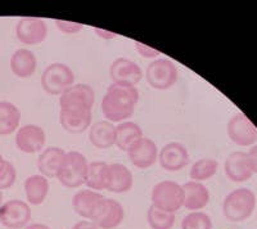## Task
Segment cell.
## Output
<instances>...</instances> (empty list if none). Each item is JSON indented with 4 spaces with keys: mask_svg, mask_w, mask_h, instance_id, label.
I'll return each instance as SVG.
<instances>
[{
    "mask_svg": "<svg viewBox=\"0 0 257 229\" xmlns=\"http://www.w3.org/2000/svg\"><path fill=\"white\" fill-rule=\"evenodd\" d=\"M139 102L137 86L112 84L102 99V112L105 120L111 123H123L133 116Z\"/></svg>",
    "mask_w": 257,
    "mask_h": 229,
    "instance_id": "cell-1",
    "label": "cell"
},
{
    "mask_svg": "<svg viewBox=\"0 0 257 229\" xmlns=\"http://www.w3.org/2000/svg\"><path fill=\"white\" fill-rule=\"evenodd\" d=\"M256 194L249 188H238L225 197L222 214L231 223L245 221L256 209Z\"/></svg>",
    "mask_w": 257,
    "mask_h": 229,
    "instance_id": "cell-2",
    "label": "cell"
},
{
    "mask_svg": "<svg viewBox=\"0 0 257 229\" xmlns=\"http://www.w3.org/2000/svg\"><path fill=\"white\" fill-rule=\"evenodd\" d=\"M95 91L88 84H75L59 97V112L71 114L91 113Z\"/></svg>",
    "mask_w": 257,
    "mask_h": 229,
    "instance_id": "cell-3",
    "label": "cell"
},
{
    "mask_svg": "<svg viewBox=\"0 0 257 229\" xmlns=\"http://www.w3.org/2000/svg\"><path fill=\"white\" fill-rule=\"evenodd\" d=\"M88 159L79 151H68L62 160L57 179L66 188H79L85 184Z\"/></svg>",
    "mask_w": 257,
    "mask_h": 229,
    "instance_id": "cell-4",
    "label": "cell"
},
{
    "mask_svg": "<svg viewBox=\"0 0 257 229\" xmlns=\"http://www.w3.org/2000/svg\"><path fill=\"white\" fill-rule=\"evenodd\" d=\"M152 206L161 211L175 214L183 207L184 203V191L183 185L173 180H162L152 188L151 193Z\"/></svg>",
    "mask_w": 257,
    "mask_h": 229,
    "instance_id": "cell-5",
    "label": "cell"
},
{
    "mask_svg": "<svg viewBox=\"0 0 257 229\" xmlns=\"http://www.w3.org/2000/svg\"><path fill=\"white\" fill-rule=\"evenodd\" d=\"M72 85H75V74L70 66L56 62L43 71L41 88L48 94L61 97Z\"/></svg>",
    "mask_w": 257,
    "mask_h": 229,
    "instance_id": "cell-6",
    "label": "cell"
},
{
    "mask_svg": "<svg viewBox=\"0 0 257 229\" xmlns=\"http://www.w3.org/2000/svg\"><path fill=\"white\" fill-rule=\"evenodd\" d=\"M178 67L169 58H157L147 66L146 80L156 90L171 89L178 81Z\"/></svg>",
    "mask_w": 257,
    "mask_h": 229,
    "instance_id": "cell-7",
    "label": "cell"
},
{
    "mask_svg": "<svg viewBox=\"0 0 257 229\" xmlns=\"http://www.w3.org/2000/svg\"><path fill=\"white\" fill-rule=\"evenodd\" d=\"M123 219H125L123 206L118 201L104 197L96 205L90 221H93L99 229H116L122 224Z\"/></svg>",
    "mask_w": 257,
    "mask_h": 229,
    "instance_id": "cell-8",
    "label": "cell"
},
{
    "mask_svg": "<svg viewBox=\"0 0 257 229\" xmlns=\"http://www.w3.org/2000/svg\"><path fill=\"white\" fill-rule=\"evenodd\" d=\"M226 130L230 141L240 147H252L257 143V127L243 112L231 116Z\"/></svg>",
    "mask_w": 257,
    "mask_h": 229,
    "instance_id": "cell-9",
    "label": "cell"
},
{
    "mask_svg": "<svg viewBox=\"0 0 257 229\" xmlns=\"http://www.w3.org/2000/svg\"><path fill=\"white\" fill-rule=\"evenodd\" d=\"M31 220V209L27 202L9 200L0 206V224L7 229H25Z\"/></svg>",
    "mask_w": 257,
    "mask_h": 229,
    "instance_id": "cell-10",
    "label": "cell"
},
{
    "mask_svg": "<svg viewBox=\"0 0 257 229\" xmlns=\"http://www.w3.org/2000/svg\"><path fill=\"white\" fill-rule=\"evenodd\" d=\"M16 36L25 45L40 44L47 39L48 26L43 18L22 17L16 25Z\"/></svg>",
    "mask_w": 257,
    "mask_h": 229,
    "instance_id": "cell-11",
    "label": "cell"
},
{
    "mask_svg": "<svg viewBox=\"0 0 257 229\" xmlns=\"http://www.w3.org/2000/svg\"><path fill=\"white\" fill-rule=\"evenodd\" d=\"M157 161L164 170L176 173L183 170L189 164V152L184 144L179 142H170L161 148Z\"/></svg>",
    "mask_w": 257,
    "mask_h": 229,
    "instance_id": "cell-12",
    "label": "cell"
},
{
    "mask_svg": "<svg viewBox=\"0 0 257 229\" xmlns=\"http://www.w3.org/2000/svg\"><path fill=\"white\" fill-rule=\"evenodd\" d=\"M16 146L25 153L41 152L45 148L47 134L44 129L35 124H27L21 127L16 134Z\"/></svg>",
    "mask_w": 257,
    "mask_h": 229,
    "instance_id": "cell-13",
    "label": "cell"
},
{
    "mask_svg": "<svg viewBox=\"0 0 257 229\" xmlns=\"http://www.w3.org/2000/svg\"><path fill=\"white\" fill-rule=\"evenodd\" d=\"M126 152L130 162L138 169L151 168L158 159L157 144L146 137L135 141Z\"/></svg>",
    "mask_w": 257,
    "mask_h": 229,
    "instance_id": "cell-14",
    "label": "cell"
},
{
    "mask_svg": "<svg viewBox=\"0 0 257 229\" xmlns=\"http://www.w3.org/2000/svg\"><path fill=\"white\" fill-rule=\"evenodd\" d=\"M109 75L113 84H122V85L135 86L143 79V71L141 66H138V63L125 57L116 58L112 62Z\"/></svg>",
    "mask_w": 257,
    "mask_h": 229,
    "instance_id": "cell-15",
    "label": "cell"
},
{
    "mask_svg": "<svg viewBox=\"0 0 257 229\" xmlns=\"http://www.w3.org/2000/svg\"><path fill=\"white\" fill-rule=\"evenodd\" d=\"M225 174L231 182L243 183L252 178L251 164H249L248 155L243 151H235L226 157L224 164Z\"/></svg>",
    "mask_w": 257,
    "mask_h": 229,
    "instance_id": "cell-16",
    "label": "cell"
},
{
    "mask_svg": "<svg viewBox=\"0 0 257 229\" xmlns=\"http://www.w3.org/2000/svg\"><path fill=\"white\" fill-rule=\"evenodd\" d=\"M133 188V174L123 164H108L105 173V191L126 193Z\"/></svg>",
    "mask_w": 257,
    "mask_h": 229,
    "instance_id": "cell-17",
    "label": "cell"
},
{
    "mask_svg": "<svg viewBox=\"0 0 257 229\" xmlns=\"http://www.w3.org/2000/svg\"><path fill=\"white\" fill-rule=\"evenodd\" d=\"M183 191H184L183 207L189 210L190 212L205 209L210 202V191L202 183L190 180L183 184Z\"/></svg>",
    "mask_w": 257,
    "mask_h": 229,
    "instance_id": "cell-18",
    "label": "cell"
},
{
    "mask_svg": "<svg viewBox=\"0 0 257 229\" xmlns=\"http://www.w3.org/2000/svg\"><path fill=\"white\" fill-rule=\"evenodd\" d=\"M9 66H11V71L15 76L20 77V79H29L35 74L36 67H38V59L31 50L21 48L12 54Z\"/></svg>",
    "mask_w": 257,
    "mask_h": 229,
    "instance_id": "cell-19",
    "label": "cell"
},
{
    "mask_svg": "<svg viewBox=\"0 0 257 229\" xmlns=\"http://www.w3.org/2000/svg\"><path fill=\"white\" fill-rule=\"evenodd\" d=\"M64 155L66 151L56 146H50L41 151L36 162L41 175L45 178H57Z\"/></svg>",
    "mask_w": 257,
    "mask_h": 229,
    "instance_id": "cell-20",
    "label": "cell"
},
{
    "mask_svg": "<svg viewBox=\"0 0 257 229\" xmlns=\"http://www.w3.org/2000/svg\"><path fill=\"white\" fill-rule=\"evenodd\" d=\"M89 139L95 148L108 150L116 142V125L108 120L96 121L89 130Z\"/></svg>",
    "mask_w": 257,
    "mask_h": 229,
    "instance_id": "cell-21",
    "label": "cell"
},
{
    "mask_svg": "<svg viewBox=\"0 0 257 229\" xmlns=\"http://www.w3.org/2000/svg\"><path fill=\"white\" fill-rule=\"evenodd\" d=\"M104 198V196L99 192L91 191V189H81L76 192L72 197V209L79 216L90 220L93 211L95 210L96 205Z\"/></svg>",
    "mask_w": 257,
    "mask_h": 229,
    "instance_id": "cell-22",
    "label": "cell"
},
{
    "mask_svg": "<svg viewBox=\"0 0 257 229\" xmlns=\"http://www.w3.org/2000/svg\"><path fill=\"white\" fill-rule=\"evenodd\" d=\"M49 180L41 174L29 176L24 183L26 200L30 205L39 206L47 200L49 194Z\"/></svg>",
    "mask_w": 257,
    "mask_h": 229,
    "instance_id": "cell-23",
    "label": "cell"
},
{
    "mask_svg": "<svg viewBox=\"0 0 257 229\" xmlns=\"http://www.w3.org/2000/svg\"><path fill=\"white\" fill-rule=\"evenodd\" d=\"M143 138V130L134 121H123L116 127V144L122 151H127L128 147L138 139Z\"/></svg>",
    "mask_w": 257,
    "mask_h": 229,
    "instance_id": "cell-24",
    "label": "cell"
},
{
    "mask_svg": "<svg viewBox=\"0 0 257 229\" xmlns=\"http://www.w3.org/2000/svg\"><path fill=\"white\" fill-rule=\"evenodd\" d=\"M21 111L11 102H0V135H9L20 127Z\"/></svg>",
    "mask_w": 257,
    "mask_h": 229,
    "instance_id": "cell-25",
    "label": "cell"
},
{
    "mask_svg": "<svg viewBox=\"0 0 257 229\" xmlns=\"http://www.w3.org/2000/svg\"><path fill=\"white\" fill-rule=\"evenodd\" d=\"M59 121L66 132L71 134H81L91 127L93 113L71 114L66 112H59Z\"/></svg>",
    "mask_w": 257,
    "mask_h": 229,
    "instance_id": "cell-26",
    "label": "cell"
},
{
    "mask_svg": "<svg viewBox=\"0 0 257 229\" xmlns=\"http://www.w3.org/2000/svg\"><path fill=\"white\" fill-rule=\"evenodd\" d=\"M108 164L104 161L89 162L85 185L91 191L100 192L105 189V173H107Z\"/></svg>",
    "mask_w": 257,
    "mask_h": 229,
    "instance_id": "cell-27",
    "label": "cell"
},
{
    "mask_svg": "<svg viewBox=\"0 0 257 229\" xmlns=\"http://www.w3.org/2000/svg\"><path fill=\"white\" fill-rule=\"evenodd\" d=\"M217 169H219V162L216 160L205 157V159L197 160L192 165L189 170V176L193 182H206V180L216 175Z\"/></svg>",
    "mask_w": 257,
    "mask_h": 229,
    "instance_id": "cell-28",
    "label": "cell"
},
{
    "mask_svg": "<svg viewBox=\"0 0 257 229\" xmlns=\"http://www.w3.org/2000/svg\"><path fill=\"white\" fill-rule=\"evenodd\" d=\"M175 214L161 211L152 205L147 211V223L151 229H173L175 225Z\"/></svg>",
    "mask_w": 257,
    "mask_h": 229,
    "instance_id": "cell-29",
    "label": "cell"
},
{
    "mask_svg": "<svg viewBox=\"0 0 257 229\" xmlns=\"http://www.w3.org/2000/svg\"><path fill=\"white\" fill-rule=\"evenodd\" d=\"M211 217L203 211H193L185 215L181 220V229H212Z\"/></svg>",
    "mask_w": 257,
    "mask_h": 229,
    "instance_id": "cell-30",
    "label": "cell"
},
{
    "mask_svg": "<svg viewBox=\"0 0 257 229\" xmlns=\"http://www.w3.org/2000/svg\"><path fill=\"white\" fill-rule=\"evenodd\" d=\"M16 178H17L16 168L13 166L12 162L7 161L6 166H4V169L0 173V191L11 188L15 184Z\"/></svg>",
    "mask_w": 257,
    "mask_h": 229,
    "instance_id": "cell-31",
    "label": "cell"
},
{
    "mask_svg": "<svg viewBox=\"0 0 257 229\" xmlns=\"http://www.w3.org/2000/svg\"><path fill=\"white\" fill-rule=\"evenodd\" d=\"M57 29L63 34L72 35V34L80 33L84 29V25L79 22H72V21H64V20H54Z\"/></svg>",
    "mask_w": 257,
    "mask_h": 229,
    "instance_id": "cell-32",
    "label": "cell"
},
{
    "mask_svg": "<svg viewBox=\"0 0 257 229\" xmlns=\"http://www.w3.org/2000/svg\"><path fill=\"white\" fill-rule=\"evenodd\" d=\"M134 44H135V49H137V52L141 54L143 58L153 59V61H155V59H157L158 56H161V53L157 49H153V48L143 44V43H141V41L135 40Z\"/></svg>",
    "mask_w": 257,
    "mask_h": 229,
    "instance_id": "cell-33",
    "label": "cell"
},
{
    "mask_svg": "<svg viewBox=\"0 0 257 229\" xmlns=\"http://www.w3.org/2000/svg\"><path fill=\"white\" fill-rule=\"evenodd\" d=\"M248 155V160H249V164H251V168L253 174H257V144L252 146L249 148V151L247 152Z\"/></svg>",
    "mask_w": 257,
    "mask_h": 229,
    "instance_id": "cell-34",
    "label": "cell"
},
{
    "mask_svg": "<svg viewBox=\"0 0 257 229\" xmlns=\"http://www.w3.org/2000/svg\"><path fill=\"white\" fill-rule=\"evenodd\" d=\"M94 33L99 36V38L105 39V40H111V39L117 38L116 33H111V31H107V30H103V29H98V27H95V29H94Z\"/></svg>",
    "mask_w": 257,
    "mask_h": 229,
    "instance_id": "cell-35",
    "label": "cell"
},
{
    "mask_svg": "<svg viewBox=\"0 0 257 229\" xmlns=\"http://www.w3.org/2000/svg\"><path fill=\"white\" fill-rule=\"evenodd\" d=\"M72 229H99L93 221L90 220H81L72 226Z\"/></svg>",
    "mask_w": 257,
    "mask_h": 229,
    "instance_id": "cell-36",
    "label": "cell"
},
{
    "mask_svg": "<svg viewBox=\"0 0 257 229\" xmlns=\"http://www.w3.org/2000/svg\"><path fill=\"white\" fill-rule=\"evenodd\" d=\"M25 229H50V228L48 225H45V224H31V225H27Z\"/></svg>",
    "mask_w": 257,
    "mask_h": 229,
    "instance_id": "cell-37",
    "label": "cell"
},
{
    "mask_svg": "<svg viewBox=\"0 0 257 229\" xmlns=\"http://www.w3.org/2000/svg\"><path fill=\"white\" fill-rule=\"evenodd\" d=\"M6 160H4V157L2 156V153H0V173H2V170L4 169V166H6Z\"/></svg>",
    "mask_w": 257,
    "mask_h": 229,
    "instance_id": "cell-38",
    "label": "cell"
},
{
    "mask_svg": "<svg viewBox=\"0 0 257 229\" xmlns=\"http://www.w3.org/2000/svg\"><path fill=\"white\" fill-rule=\"evenodd\" d=\"M3 205V193H2V191H0V206Z\"/></svg>",
    "mask_w": 257,
    "mask_h": 229,
    "instance_id": "cell-39",
    "label": "cell"
}]
</instances>
